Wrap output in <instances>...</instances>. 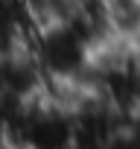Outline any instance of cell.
<instances>
[{
	"label": "cell",
	"mask_w": 140,
	"mask_h": 149,
	"mask_svg": "<svg viewBox=\"0 0 140 149\" xmlns=\"http://www.w3.org/2000/svg\"><path fill=\"white\" fill-rule=\"evenodd\" d=\"M108 21L114 35L134 41L140 35V0H108Z\"/></svg>",
	"instance_id": "1"
}]
</instances>
